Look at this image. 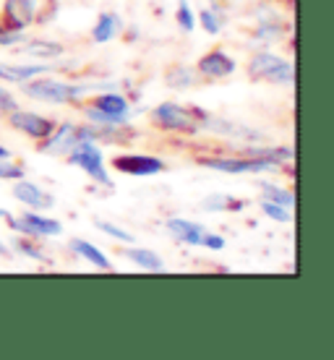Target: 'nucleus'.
Wrapping results in <instances>:
<instances>
[{
  "label": "nucleus",
  "instance_id": "f257e3e1",
  "mask_svg": "<svg viewBox=\"0 0 334 360\" xmlns=\"http://www.w3.org/2000/svg\"><path fill=\"white\" fill-rule=\"evenodd\" d=\"M89 91L86 84H68L58 82V79H47V76H37L32 82L24 84V94L37 102H50V105H65V102H76Z\"/></svg>",
  "mask_w": 334,
  "mask_h": 360
},
{
  "label": "nucleus",
  "instance_id": "c85d7f7f",
  "mask_svg": "<svg viewBox=\"0 0 334 360\" xmlns=\"http://www.w3.org/2000/svg\"><path fill=\"white\" fill-rule=\"evenodd\" d=\"M13 248H16L18 253H24V256H29V259H34V262H42V251H39L32 240H27V238H16V240H13Z\"/></svg>",
  "mask_w": 334,
  "mask_h": 360
},
{
  "label": "nucleus",
  "instance_id": "dca6fc26",
  "mask_svg": "<svg viewBox=\"0 0 334 360\" xmlns=\"http://www.w3.org/2000/svg\"><path fill=\"white\" fill-rule=\"evenodd\" d=\"M94 105L100 110H105V112H110L120 126H126L128 120H131V105L120 94H100V97L94 99Z\"/></svg>",
  "mask_w": 334,
  "mask_h": 360
},
{
  "label": "nucleus",
  "instance_id": "a878e982",
  "mask_svg": "<svg viewBox=\"0 0 334 360\" xmlns=\"http://www.w3.org/2000/svg\"><path fill=\"white\" fill-rule=\"evenodd\" d=\"M201 207L209 209V212H222V209H230V207L240 209L243 207V201H233L230 196H209L201 201Z\"/></svg>",
  "mask_w": 334,
  "mask_h": 360
},
{
  "label": "nucleus",
  "instance_id": "423d86ee",
  "mask_svg": "<svg viewBox=\"0 0 334 360\" xmlns=\"http://www.w3.org/2000/svg\"><path fill=\"white\" fill-rule=\"evenodd\" d=\"M8 225L16 233L32 238V240H37V238H53V235L63 233V225L58 219L47 214H34V212H27V214L21 217H8Z\"/></svg>",
  "mask_w": 334,
  "mask_h": 360
},
{
  "label": "nucleus",
  "instance_id": "2f4dec72",
  "mask_svg": "<svg viewBox=\"0 0 334 360\" xmlns=\"http://www.w3.org/2000/svg\"><path fill=\"white\" fill-rule=\"evenodd\" d=\"M167 82H170L172 86H188V84L196 82V76H193V73H188L186 68H178L175 73H170V76H167Z\"/></svg>",
  "mask_w": 334,
  "mask_h": 360
},
{
  "label": "nucleus",
  "instance_id": "b1692460",
  "mask_svg": "<svg viewBox=\"0 0 334 360\" xmlns=\"http://www.w3.org/2000/svg\"><path fill=\"white\" fill-rule=\"evenodd\" d=\"M262 212L269 217V219H274V222H282V225H290V222H293V214H290L288 207L274 204V201H266V198H262Z\"/></svg>",
  "mask_w": 334,
  "mask_h": 360
},
{
  "label": "nucleus",
  "instance_id": "f03ea898",
  "mask_svg": "<svg viewBox=\"0 0 334 360\" xmlns=\"http://www.w3.org/2000/svg\"><path fill=\"white\" fill-rule=\"evenodd\" d=\"M201 110L183 108L178 102H162L152 110V120L162 131H175V134H196L201 131Z\"/></svg>",
  "mask_w": 334,
  "mask_h": 360
},
{
  "label": "nucleus",
  "instance_id": "393cba45",
  "mask_svg": "<svg viewBox=\"0 0 334 360\" xmlns=\"http://www.w3.org/2000/svg\"><path fill=\"white\" fill-rule=\"evenodd\" d=\"M175 21H178V27L183 29V32H193L196 29V16H193V8H191L188 0H181L178 3V13H175Z\"/></svg>",
  "mask_w": 334,
  "mask_h": 360
},
{
  "label": "nucleus",
  "instance_id": "ddd939ff",
  "mask_svg": "<svg viewBox=\"0 0 334 360\" xmlns=\"http://www.w3.org/2000/svg\"><path fill=\"white\" fill-rule=\"evenodd\" d=\"M167 227V233L175 238V240H181L186 245H201V235L207 227H201L199 222H191V219H181V217H172L165 222Z\"/></svg>",
  "mask_w": 334,
  "mask_h": 360
},
{
  "label": "nucleus",
  "instance_id": "f3484780",
  "mask_svg": "<svg viewBox=\"0 0 334 360\" xmlns=\"http://www.w3.org/2000/svg\"><path fill=\"white\" fill-rule=\"evenodd\" d=\"M120 29H123V24H120V18H117L115 13H102V16L97 18V24L91 27V39H94L97 45H105V42H110Z\"/></svg>",
  "mask_w": 334,
  "mask_h": 360
},
{
  "label": "nucleus",
  "instance_id": "7c9ffc66",
  "mask_svg": "<svg viewBox=\"0 0 334 360\" xmlns=\"http://www.w3.org/2000/svg\"><path fill=\"white\" fill-rule=\"evenodd\" d=\"M280 34H282L280 24H269V21H264L262 27L256 29V37H259V39H266V42H269V39H277Z\"/></svg>",
  "mask_w": 334,
  "mask_h": 360
},
{
  "label": "nucleus",
  "instance_id": "a211bd4d",
  "mask_svg": "<svg viewBox=\"0 0 334 360\" xmlns=\"http://www.w3.org/2000/svg\"><path fill=\"white\" fill-rule=\"evenodd\" d=\"M243 157H251V160H266V162L271 165H282V162H290L295 154H293V149L290 146H266V149H262V146H251V149H245Z\"/></svg>",
  "mask_w": 334,
  "mask_h": 360
},
{
  "label": "nucleus",
  "instance_id": "9b49d317",
  "mask_svg": "<svg viewBox=\"0 0 334 360\" xmlns=\"http://www.w3.org/2000/svg\"><path fill=\"white\" fill-rule=\"evenodd\" d=\"M199 76L204 79H227L235 73V60L230 55H225L222 50H214V53H207L196 65Z\"/></svg>",
  "mask_w": 334,
  "mask_h": 360
},
{
  "label": "nucleus",
  "instance_id": "aec40b11",
  "mask_svg": "<svg viewBox=\"0 0 334 360\" xmlns=\"http://www.w3.org/2000/svg\"><path fill=\"white\" fill-rule=\"evenodd\" d=\"M24 55H32V58H39V60H53V58H60L65 53V47L60 42H47V39H37V42H27Z\"/></svg>",
  "mask_w": 334,
  "mask_h": 360
},
{
  "label": "nucleus",
  "instance_id": "7ed1b4c3",
  "mask_svg": "<svg viewBox=\"0 0 334 360\" xmlns=\"http://www.w3.org/2000/svg\"><path fill=\"white\" fill-rule=\"evenodd\" d=\"M84 141H100V128L63 123V126H55L53 134L47 136V139H42L39 152H45V154H68L73 146L84 144Z\"/></svg>",
  "mask_w": 334,
  "mask_h": 360
},
{
  "label": "nucleus",
  "instance_id": "0eeeda50",
  "mask_svg": "<svg viewBox=\"0 0 334 360\" xmlns=\"http://www.w3.org/2000/svg\"><path fill=\"white\" fill-rule=\"evenodd\" d=\"M201 167L227 172V175H245V172H266L274 165L266 160H251V157H199Z\"/></svg>",
  "mask_w": 334,
  "mask_h": 360
},
{
  "label": "nucleus",
  "instance_id": "1a4fd4ad",
  "mask_svg": "<svg viewBox=\"0 0 334 360\" xmlns=\"http://www.w3.org/2000/svg\"><path fill=\"white\" fill-rule=\"evenodd\" d=\"M8 123L16 128V131L27 134L29 139H37V141L47 139V136L53 134V128H55V123L50 120V117L37 115V112H29V110H18V108L8 112Z\"/></svg>",
  "mask_w": 334,
  "mask_h": 360
},
{
  "label": "nucleus",
  "instance_id": "5701e85b",
  "mask_svg": "<svg viewBox=\"0 0 334 360\" xmlns=\"http://www.w3.org/2000/svg\"><path fill=\"white\" fill-rule=\"evenodd\" d=\"M94 227H97V230H102L105 235H110V238L120 240V243H126V245H131L136 240V235H131L128 230H123V227L113 225V222H105V219H94Z\"/></svg>",
  "mask_w": 334,
  "mask_h": 360
},
{
  "label": "nucleus",
  "instance_id": "72a5a7b5",
  "mask_svg": "<svg viewBox=\"0 0 334 360\" xmlns=\"http://www.w3.org/2000/svg\"><path fill=\"white\" fill-rule=\"evenodd\" d=\"M11 157V152L6 149V146H0V160H8Z\"/></svg>",
  "mask_w": 334,
  "mask_h": 360
},
{
  "label": "nucleus",
  "instance_id": "20e7f679",
  "mask_svg": "<svg viewBox=\"0 0 334 360\" xmlns=\"http://www.w3.org/2000/svg\"><path fill=\"white\" fill-rule=\"evenodd\" d=\"M68 165L84 170L94 183H100L105 188H115L110 172L105 170V154H102V149L97 146V141H84V144L73 146L71 152H68Z\"/></svg>",
  "mask_w": 334,
  "mask_h": 360
},
{
  "label": "nucleus",
  "instance_id": "f8f14e48",
  "mask_svg": "<svg viewBox=\"0 0 334 360\" xmlns=\"http://www.w3.org/2000/svg\"><path fill=\"white\" fill-rule=\"evenodd\" d=\"M37 6H39V0H8L3 8V16H6L3 27L27 29L37 16Z\"/></svg>",
  "mask_w": 334,
  "mask_h": 360
},
{
  "label": "nucleus",
  "instance_id": "39448f33",
  "mask_svg": "<svg viewBox=\"0 0 334 360\" xmlns=\"http://www.w3.org/2000/svg\"><path fill=\"white\" fill-rule=\"evenodd\" d=\"M248 76L256 82L269 84H295V68L290 60L280 58L274 53H259L251 58L248 63Z\"/></svg>",
  "mask_w": 334,
  "mask_h": 360
},
{
  "label": "nucleus",
  "instance_id": "4468645a",
  "mask_svg": "<svg viewBox=\"0 0 334 360\" xmlns=\"http://www.w3.org/2000/svg\"><path fill=\"white\" fill-rule=\"evenodd\" d=\"M50 65L45 63H32V65H0V82H11V84H27L37 76H47Z\"/></svg>",
  "mask_w": 334,
  "mask_h": 360
},
{
  "label": "nucleus",
  "instance_id": "9d476101",
  "mask_svg": "<svg viewBox=\"0 0 334 360\" xmlns=\"http://www.w3.org/2000/svg\"><path fill=\"white\" fill-rule=\"evenodd\" d=\"M13 198L21 201L24 207L34 209V212H47V209L55 207L53 193H47L45 188H39L37 183H29V180H13Z\"/></svg>",
  "mask_w": 334,
  "mask_h": 360
},
{
  "label": "nucleus",
  "instance_id": "4be33fe9",
  "mask_svg": "<svg viewBox=\"0 0 334 360\" xmlns=\"http://www.w3.org/2000/svg\"><path fill=\"white\" fill-rule=\"evenodd\" d=\"M199 27L207 32V34H219L222 27H225V16H222V11L217 8H204L199 13Z\"/></svg>",
  "mask_w": 334,
  "mask_h": 360
},
{
  "label": "nucleus",
  "instance_id": "bb28decb",
  "mask_svg": "<svg viewBox=\"0 0 334 360\" xmlns=\"http://www.w3.org/2000/svg\"><path fill=\"white\" fill-rule=\"evenodd\" d=\"M27 42V34L24 29H11V27H0V47H13V45H24Z\"/></svg>",
  "mask_w": 334,
  "mask_h": 360
},
{
  "label": "nucleus",
  "instance_id": "cd10ccee",
  "mask_svg": "<svg viewBox=\"0 0 334 360\" xmlns=\"http://www.w3.org/2000/svg\"><path fill=\"white\" fill-rule=\"evenodd\" d=\"M24 178V167L8 160H0V180H21Z\"/></svg>",
  "mask_w": 334,
  "mask_h": 360
},
{
  "label": "nucleus",
  "instance_id": "c756f323",
  "mask_svg": "<svg viewBox=\"0 0 334 360\" xmlns=\"http://www.w3.org/2000/svg\"><path fill=\"white\" fill-rule=\"evenodd\" d=\"M201 245L209 248V251H222V248H225V238L217 233H212V230H204V235H201Z\"/></svg>",
  "mask_w": 334,
  "mask_h": 360
},
{
  "label": "nucleus",
  "instance_id": "6e6552de",
  "mask_svg": "<svg viewBox=\"0 0 334 360\" xmlns=\"http://www.w3.org/2000/svg\"><path fill=\"white\" fill-rule=\"evenodd\" d=\"M113 167L117 172H126V175H134V178H152V175H160L165 170V162L154 154H117L113 160Z\"/></svg>",
  "mask_w": 334,
  "mask_h": 360
},
{
  "label": "nucleus",
  "instance_id": "2eb2a0df",
  "mask_svg": "<svg viewBox=\"0 0 334 360\" xmlns=\"http://www.w3.org/2000/svg\"><path fill=\"white\" fill-rule=\"evenodd\" d=\"M68 248H71L76 256H82V259H86L89 264H94L97 269H105V271L113 269V262H110L108 256H105V253H102L94 243L84 240V238H73L71 243H68Z\"/></svg>",
  "mask_w": 334,
  "mask_h": 360
},
{
  "label": "nucleus",
  "instance_id": "473e14b6",
  "mask_svg": "<svg viewBox=\"0 0 334 360\" xmlns=\"http://www.w3.org/2000/svg\"><path fill=\"white\" fill-rule=\"evenodd\" d=\"M18 105H16V97L11 94V91H6V89H0V115H8L11 110H16Z\"/></svg>",
  "mask_w": 334,
  "mask_h": 360
},
{
  "label": "nucleus",
  "instance_id": "6ab92c4d",
  "mask_svg": "<svg viewBox=\"0 0 334 360\" xmlns=\"http://www.w3.org/2000/svg\"><path fill=\"white\" fill-rule=\"evenodd\" d=\"M126 256L136 264V266H141V269H146V271H162L165 269L162 256L149 251V248H134V245H131V248L126 251Z\"/></svg>",
  "mask_w": 334,
  "mask_h": 360
},
{
  "label": "nucleus",
  "instance_id": "412c9836",
  "mask_svg": "<svg viewBox=\"0 0 334 360\" xmlns=\"http://www.w3.org/2000/svg\"><path fill=\"white\" fill-rule=\"evenodd\" d=\"M259 188L264 191V198L266 201H274V204H282V207H295V193L293 191H285L280 188V186H274V183H266V180H262L259 183Z\"/></svg>",
  "mask_w": 334,
  "mask_h": 360
},
{
  "label": "nucleus",
  "instance_id": "f704fd0d",
  "mask_svg": "<svg viewBox=\"0 0 334 360\" xmlns=\"http://www.w3.org/2000/svg\"><path fill=\"white\" fill-rule=\"evenodd\" d=\"M0 219H8V212H6V209H0Z\"/></svg>",
  "mask_w": 334,
  "mask_h": 360
}]
</instances>
